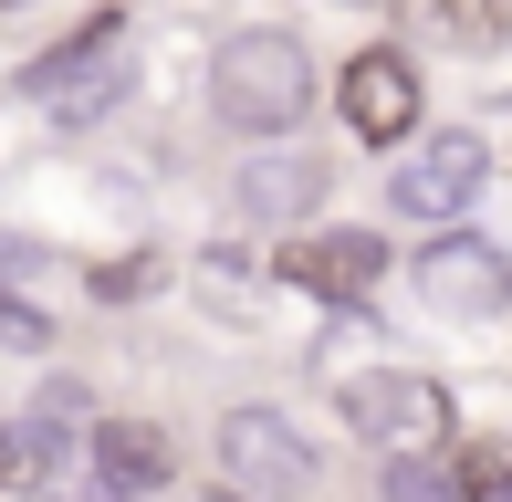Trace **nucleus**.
<instances>
[{
    "instance_id": "f257e3e1",
    "label": "nucleus",
    "mask_w": 512,
    "mask_h": 502,
    "mask_svg": "<svg viewBox=\"0 0 512 502\" xmlns=\"http://www.w3.org/2000/svg\"><path fill=\"white\" fill-rule=\"evenodd\" d=\"M314 95H324V74L293 32H230L209 53V116L230 136H293L314 116Z\"/></svg>"
},
{
    "instance_id": "f03ea898",
    "label": "nucleus",
    "mask_w": 512,
    "mask_h": 502,
    "mask_svg": "<svg viewBox=\"0 0 512 502\" xmlns=\"http://www.w3.org/2000/svg\"><path fill=\"white\" fill-rule=\"evenodd\" d=\"M481 189H492V147H481L471 126L408 136V157L387 168V210H398V220H429V231H460V220L481 210Z\"/></svg>"
},
{
    "instance_id": "7ed1b4c3",
    "label": "nucleus",
    "mask_w": 512,
    "mask_h": 502,
    "mask_svg": "<svg viewBox=\"0 0 512 502\" xmlns=\"http://www.w3.org/2000/svg\"><path fill=\"white\" fill-rule=\"evenodd\" d=\"M314 440L283 419V408H230L220 419V482L230 502H304L314 492Z\"/></svg>"
},
{
    "instance_id": "20e7f679",
    "label": "nucleus",
    "mask_w": 512,
    "mask_h": 502,
    "mask_svg": "<svg viewBox=\"0 0 512 502\" xmlns=\"http://www.w3.org/2000/svg\"><path fill=\"white\" fill-rule=\"evenodd\" d=\"M335 105H345V136H356V147H408L418 116H429V84H418V63L398 42H366V53H345Z\"/></svg>"
},
{
    "instance_id": "39448f33",
    "label": "nucleus",
    "mask_w": 512,
    "mask_h": 502,
    "mask_svg": "<svg viewBox=\"0 0 512 502\" xmlns=\"http://www.w3.org/2000/svg\"><path fill=\"white\" fill-rule=\"evenodd\" d=\"M408 283H418V304L450 314V325H492V314L512 304V251L481 241V231H439L408 262Z\"/></svg>"
},
{
    "instance_id": "423d86ee",
    "label": "nucleus",
    "mask_w": 512,
    "mask_h": 502,
    "mask_svg": "<svg viewBox=\"0 0 512 502\" xmlns=\"http://www.w3.org/2000/svg\"><path fill=\"white\" fill-rule=\"evenodd\" d=\"M335 408H345V429L377 440V450H418V440L450 429V387L418 377V367H366V377H345Z\"/></svg>"
},
{
    "instance_id": "0eeeda50",
    "label": "nucleus",
    "mask_w": 512,
    "mask_h": 502,
    "mask_svg": "<svg viewBox=\"0 0 512 502\" xmlns=\"http://www.w3.org/2000/svg\"><path fill=\"white\" fill-rule=\"evenodd\" d=\"M115 53H126V11H95L74 42H53L21 84H32L63 126H84V116H105V105H115Z\"/></svg>"
},
{
    "instance_id": "6e6552de",
    "label": "nucleus",
    "mask_w": 512,
    "mask_h": 502,
    "mask_svg": "<svg viewBox=\"0 0 512 502\" xmlns=\"http://www.w3.org/2000/svg\"><path fill=\"white\" fill-rule=\"evenodd\" d=\"M272 272H283L293 293H324V304H366V293L387 283V241L377 231H293L272 251Z\"/></svg>"
},
{
    "instance_id": "1a4fd4ad",
    "label": "nucleus",
    "mask_w": 512,
    "mask_h": 502,
    "mask_svg": "<svg viewBox=\"0 0 512 502\" xmlns=\"http://www.w3.org/2000/svg\"><path fill=\"white\" fill-rule=\"evenodd\" d=\"M95 471H105L115 502H147V492H168L178 450H168V429H157V419H95Z\"/></svg>"
},
{
    "instance_id": "9d476101",
    "label": "nucleus",
    "mask_w": 512,
    "mask_h": 502,
    "mask_svg": "<svg viewBox=\"0 0 512 502\" xmlns=\"http://www.w3.org/2000/svg\"><path fill=\"white\" fill-rule=\"evenodd\" d=\"M314 199H324V157H251L230 178V210L241 220H304Z\"/></svg>"
},
{
    "instance_id": "9b49d317",
    "label": "nucleus",
    "mask_w": 512,
    "mask_h": 502,
    "mask_svg": "<svg viewBox=\"0 0 512 502\" xmlns=\"http://www.w3.org/2000/svg\"><path fill=\"white\" fill-rule=\"evenodd\" d=\"M53 471H63V440L21 408V419L0 429V492H53Z\"/></svg>"
},
{
    "instance_id": "f8f14e48",
    "label": "nucleus",
    "mask_w": 512,
    "mask_h": 502,
    "mask_svg": "<svg viewBox=\"0 0 512 502\" xmlns=\"http://www.w3.org/2000/svg\"><path fill=\"white\" fill-rule=\"evenodd\" d=\"M429 21L460 53H512V0H429Z\"/></svg>"
},
{
    "instance_id": "ddd939ff",
    "label": "nucleus",
    "mask_w": 512,
    "mask_h": 502,
    "mask_svg": "<svg viewBox=\"0 0 512 502\" xmlns=\"http://www.w3.org/2000/svg\"><path fill=\"white\" fill-rule=\"evenodd\" d=\"M460 502H512V450L502 440H471V450H460Z\"/></svg>"
},
{
    "instance_id": "4468645a",
    "label": "nucleus",
    "mask_w": 512,
    "mask_h": 502,
    "mask_svg": "<svg viewBox=\"0 0 512 502\" xmlns=\"http://www.w3.org/2000/svg\"><path fill=\"white\" fill-rule=\"evenodd\" d=\"M32 419L53 429V440H74V419H84V387H42V398H32Z\"/></svg>"
},
{
    "instance_id": "2eb2a0df",
    "label": "nucleus",
    "mask_w": 512,
    "mask_h": 502,
    "mask_svg": "<svg viewBox=\"0 0 512 502\" xmlns=\"http://www.w3.org/2000/svg\"><path fill=\"white\" fill-rule=\"evenodd\" d=\"M95 293H115V304H126V293H157V262H147V251H136V262H105Z\"/></svg>"
},
{
    "instance_id": "dca6fc26",
    "label": "nucleus",
    "mask_w": 512,
    "mask_h": 502,
    "mask_svg": "<svg viewBox=\"0 0 512 502\" xmlns=\"http://www.w3.org/2000/svg\"><path fill=\"white\" fill-rule=\"evenodd\" d=\"M42 335H53V325H42L32 304H11V293H0V346H42Z\"/></svg>"
},
{
    "instance_id": "f3484780",
    "label": "nucleus",
    "mask_w": 512,
    "mask_h": 502,
    "mask_svg": "<svg viewBox=\"0 0 512 502\" xmlns=\"http://www.w3.org/2000/svg\"><path fill=\"white\" fill-rule=\"evenodd\" d=\"M105 502H115V492H105Z\"/></svg>"
}]
</instances>
